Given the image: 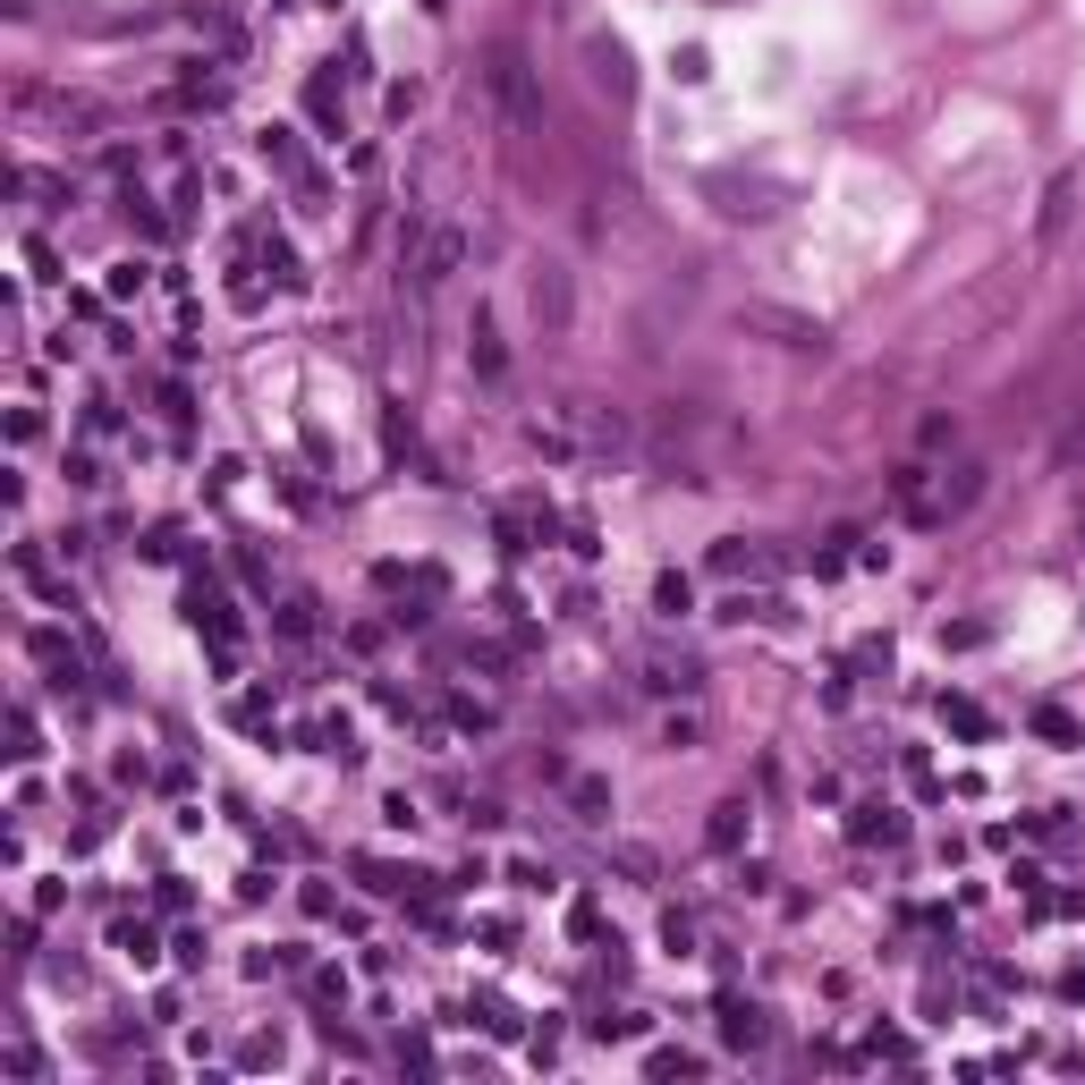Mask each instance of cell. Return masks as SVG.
<instances>
[{
  "mask_svg": "<svg viewBox=\"0 0 1085 1085\" xmlns=\"http://www.w3.org/2000/svg\"><path fill=\"white\" fill-rule=\"evenodd\" d=\"M891 509L908 518V526H950V501H941V475L924 459H908L891 475Z\"/></svg>",
  "mask_w": 1085,
  "mask_h": 1085,
  "instance_id": "6da1fadb",
  "label": "cell"
},
{
  "mask_svg": "<svg viewBox=\"0 0 1085 1085\" xmlns=\"http://www.w3.org/2000/svg\"><path fill=\"white\" fill-rule=\"evenodd\" d=\"M111 950H120L136 975H153V966H162V933H153V917H120V924H111Z\"/></svg>",
  "mask_w": 1085,
  "mask_h": 1085,
  "instance_id": "7a4b0ae2",
  "label": "cell"
},
{
  "mask_svg": "<svg viewBox=\"0 0 1085 1085\" xmlns=\"http://www.w3.org/2000/svg\"><path fill=\"white\" fill-rule=\"evenodd\" d=\"M848 840L857 848H899L908 840V815H899V806H857V815H848Z\"/></svg>",
  "mask_w": 1085,
  "mask_h": 1085,
  "instance_id": "3957f363",
  "label": "cell"
},
{
  "mask_svg": "<svg viewBox=\"0 0 1085 1085\" xmlns=\"http://www.w3.org/2000/svg\"><path fill=\"white\" fill-rule=\"evenodd\" d=\"M145 289H153V264H145V255L102 264V297H111V306H127V297H145Z\"/></svg>",
  "mask_w": 1085,
  "mask_h": 1085,
  "instance_id": "277c9868",
  "label": "cell"
},
{
  "mask_svg": "<svg viewBox=\"0 0 1085 1085\" xmlns=\"http://www.w3.org/2000/svg\"><path fill=\"white\" fill-rule=\"evenodd\" d=\"M653 611H662V620H687V611H696V577H687V569H662V577H653Z\"/></svg>",
  "mask_w": 1085,
  "mask_h": 1085,
  "instance_id": "5b68a950",
  "label": "cell"
},
{
  "mask_svg": "<svg viewBox=\"0 0 1085 1085\" xmlns=\"http://www.w3.org/2000/svg\"><path fill=\"white\" fill-rule=\"evenodd\" d=\"M264 272H272V289H306V255H297L289 238H272V246H264Z\"/></svg>",
  "mask_w": 1085,
  "mask_h": 1085,
  "instance_id": "8992f818",
  "label": "cell"
},
{
  "mask_svg": "<svg viewBox=\"0 0 1085 1085\" xmlns=\"http://www.w3.org/2000/svg\"><path fill=\"white\" fill-rule=\"evenodd\" d=\"M662 950L671 959H696V917L687 908H662Z\"/></svg>",
  "mask_w": 1085,
  "mask_h": 1085,
  "instance_id": "52a82bcc",
  "label": "cell"
},
{
  "mask_svg": "<svg viewBox=\"0 0 1085 1085\" xmlns=\"http://www.w3.org/2000/svg\"><path fill=\"white\" fill-rule=\"evenodd\" d=\"M941 729H959V738H984V704H966V696H941Z\"/></svg>",
  "mask_w": 1085,
  "mask_h": 1085,
  "instance_id": "ba28073f",
  "label": "cell"
},
{
  "mask_svg": "<svg viewBox=\"0 0 1085 1085\" xmlns=\"http://www.w3.org/2000/svg\"><path fill=\"white\" fill-rule=\"evenodd\" d=\"M9 729H18V747H9V755L34 764V755H43V721H34V704H25V696H18V713H9Z\"/></svg>",
  "mask_w": 1085,
  "mask_h": 1085,
  "instance_id": "9c48e42d",
  "label": "cell"
},
{
  "mask_svg": "<svg viewBox=\"0 0 1085 1085\" xmlns=\"http://www.w3.org/2000/svg\"><path fill=\"white\" fill-rule=\"evenodd\" d=\"M569 806H577V822H611V789H603V780H569Z\"/></svg>",
  "mask_w": 1085,
  "mask_h": 1085,
  "instance_id": "30bf717a",
  "label": "cell"
},
{
  "mask_svg": "<svg viewBox=\"0 0 1085 1085\" xmlns=\"http://www.w3.org/2000/svg\"><path fill=\"white\" fill-rule=\"evenodd\" d=\"M509 882H518V891H543V899L560 891V873L543 866V857H509Z\"/></svg>",
  "mask_w": 1085,
  "mask_h": 1085,
  "instance_id": "8fae6325",
  "label": "cell"
},
{
  "mask_svg": "<svg viewBox=\"0 0 1085 1085\" xmlns=\"http://www.w3.org/2000/svg\"><path fill=\"white\" fill-rule=\"evenodd\" d=\"M721 1035H729V1043H764V1010L729 1001V1010H721Z\"/></svg>",
  "mask_w": 1085,
  "mask_h": 1085,
  "instance_id": "7c38bea8",
  "label": "cell"
},
{
  "mask_svg": "<svg viewBox=\"0 0 1085 1085\" xmlns=\"http://www.w3.org/2000/svg\"><path fill=\"white\" fill-rule=\"evenodd\" d=\"M738 840H747V806L729 797L721 815H713V848H721V857H729V848H738Z\"/></svg>",
  "mask_w": 1085,
  "mask_h": 1085,
  "instance_id": "4fadbf2b",
  "label": "cell"
},
{
  "mask_svg": "<svg viewBox=\"0 0 1085 1085\" xmlns=\"http://www.w3.org/2000/svg\"><path fill=\"white\" fill-rule=\"evenodd\" d=\"M645 1068H653V1077H696L704 1061H696V1052H678V1043H662V1052H645Z\"/></svg>",
  "mask_w": 1085,
  "mask_h": 1085,
  "instance_id": "5bb4252c",
  "label": "cell"
},
{
  "mask_svg": "<svg viewBox=\"0 0 1085 1085\" xmlns=\"http://www.w3.org/2000/svg\"><path fill=\"white\" fill-rule=\"evenodd\" d=\"M475 373H483V382H501V339H492L483 314H475Z\"/></svg>",
  "mask_w": 1085,
  "mask_h": 1085,
  "instance_id": "9a60e30c",
  "label": "cell"
},
{
  "mask_svg": "<svg viewBox=\"0 0 1085 1085\" xmlns=\"http://www.w3.org/2000/svg\"><path fill=\"white\" fill-rule=\"evenodd\" d=\"M60 475H69L76 492H94V483H102V467H94V450H60Z\"/></svg>",
  "mask_w": 1085,
  "mask_h": 1085,
  "instance_id": "2e32d148",
  "label": "cell"
},
{
  "mask_svg": "<svg viewBox=\"0 0 1085 1085\" xmlns=\"http://www.w3.org/2000/svg\"><path fill=\"white\" fill-rule=\"evenodd\" d=\"M1035 729H1043V738H1052V747H1077V721H1068L1061 704H1043V713H1035Z\"/></svg>",
  "mask_w": 1085,
  "mask_h": 1085,
  "instance_id": "e0dca14e",
  "label": "cell"
},
{
  "mask_svg": "<svg viewBox=\"0 0 1085 1085\" xmlns=\"http://www.w3.org/2000/svg\"><path fill=\"white\" fill-rule=\"evenodd\" d=\"M314 1001H339L348 1010V966H314Z\"/></svg>",
  "mask_w": 1085,
  "mask_h": 1085,
  "instance_id": "ac0fdd59",
  "label": "cell"
},
{
  "mask_svg": "<svg viewBox=\"0 0 1085 1085\" xmlns=\"http://www.w3.org/2000/svg\"><path fill=\"white\" fill-rule=\"evenodd\" d=\"M170 950H178V966H204V959H213V941L195 933V924H187V933H178V941H170Z\"/></svg>",
  "mask_w": 1085,
  "mask_h": 1085,
  "instance_id": "d6986e66",
  "label": "cell"
},
{
  "mask_svg": "<svg viewBox=\"0 0 1085 1085\" xmlns=\"http://www.w3.org/2000/svg\"><path fill=\"white\" fill-rule=\"evenodd\" d=\"M382 822H390V831H416L424 815H416V797H382Z\"/></svg>",
  "mask_w": 1085,
  "mask_h": 1085,
  "instance_id": "ffe728a7",
  "label": "cell"
}]
</instances>
